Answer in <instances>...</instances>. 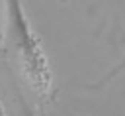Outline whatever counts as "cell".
I'll use <instances>...</instances> for the list:
<instances>
[{"label": "cell", "instance_id": "3", "mask_svg": "<svg viewBox=\"0 0 125 116\" xmlns=\"http://www.w3.org/2000/svg\"><path fill=\"white\" fill-rule=\"evenodd\" d=\"M0 116H6V114H4V108H2V104H0Z\"/></svg>", "mask_w": 125, "mask_h": 116}, {"label": "cell", "instance_id": "2", "mask_svg": "<svg viewBox=\"0 0 125 116\" xmlns=\"http://www.w3.org/2000/svg\"><path fill=\"white\" fill-rule=\"evenodd\" d=\"M123 71H125V57H123V59L119 61V65H115V67H113V69H111V71H109V73H107L105 77H102V79H100V81H96L94 85H88V88H90V90H92V88H100V87L107 85V83H109L111 79H115L117 75H121Z\"/></svg>", "mask_w": 125, "mask_h": 116}, {"label": "cell", "instance_id": "1", "mask_svg": "<svg viewBox=\"0 0 125 116\" xmlns=\"http://www.w3.org/2000/svg\"><path fill=\"white\" fill-rule=\"evenodd\" d=\"M8 47L12 49L18 65L23 71V77L29 81L33 90L43 102H49L53 96V75L49 61L39 45L37 35L31 26L25 22V14L18 2L8 4Z\"/></svg>", "mask_w": 125, "mask_h": 116}]
</instances>
